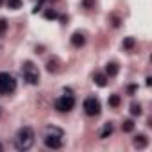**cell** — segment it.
I'll list each match as a JSON object with an SVG mask.
<instances>
[{
    "label": "cell",
    "mask_w": 152,
    "mask_h": 152,
    "mask_svg": "<svg viewBox=\"0 0 152 152\" xmlns=\"http://www.w3.org/2000/svg\"><path fill=\"white\" fill-rule=\"evenodd\" d=\"M111 132H113V124H106L104 129H102V132H100V138H107Z\"/></svg>",
    "instance_id": "12"
},
{
    "label": "cell",
    "mask_w": 152,
    "mask_h": 152,
    "mask_svg": "<svg viewBox=\"0 0 152 152\" xmlns=\"http://www.w3.org/2000/svg\"><path fill=\"white\" fill-rule=\"evenodd\" d=\"M6 29H7V22H6L4 18H0V34H4Z\"/></svg>",
    "instance_id": "17"
},
{
    "label": "cell",
    "mask_w": 152,
    "mask_h": 152,
    "mask_svg": "<svg viewBox=\"0 0 152 152\" xmlns=\"http://www.w3.org/2000/svg\"><path fill=\"white\" fill-rule=\"evenodd\" d=\"M93 81H95V84L97 86H106L107 84V75H104V73H95V77H93Z\"/></svg>",
    "instance_id": "9"
},
{
    "label": "cell",
    "mask_w": 152,
    "mask_h": 152,
    "mask_svg": "<svg viewBox=\"0 0 152 152\" xmlns=\"http://www.w3.org/2000/svg\"><path fill=\"white\" fill-rule=\"evenodd\" d=\"M106 73L109 75V77H115V75L118 73V64L116 63H107L106 64Z\"/></svg>",
    "instance_id": "10"
},
{
    "label": "cell",
    "mask_w": 152,
    "mask_h": 152,
    "mask_svg": "<svg viewBox=\"0 0 152 152\" xmlns=\"http://www.w3.org/2000/svg\"><path fill=\"white\" fill-rule=\"evenodd\" d=\"M2 150H4V147H2V143H0V152H2Z\"/></svg>",
    "instance_id": "21"
},
{
    "label": "cell",
    "mask_w": 152,
    "mask_h": 152,
    "mask_svg": "<svg viewBox=\"0 0 152 152\" xmlns=\"http://www.w3.org/2000/svg\"><path fill=\"white\" fill-rule=\"evenodd\" d=\"M73 106H75V99H73L72 95H63V97H59V99L54 102V107H56L57 111H61V113L72 111Z\"/></svg>",
    "instance_id": "5"
},
{
    "label": "cell",
    "mask_w": 152,
    "mask_h": 152,
    "mask_svg": "<svg viewBox=\"0 0 152 152\" xmlns=\"http://www.w3.org/2000/svg\"><path fill=\"white\" fill-rule=\"evenodd\" d=\"M134 129V122L132 120H124V124H122V131L124 132H131Z\"/></svg>",
    "instance_id": "11"
},
{
    "label": "cell",
    "mask_w": 152,
    "mask_h": 152,
    "mask_svg": "<svg viewBox=\"0 0 152 152\" xmlns=\"http://www.w3.org/2000/svg\"><path fill=\"white\" fill-rule=\"evenodd\" d=\"M70 41H72L73 47H83V45L86 43V36H84L83 32H73L72 38H70Z\"/></svg>",
    "instance_id": "7"
},
{
    "label": "cell",
    "mask_w": 152,
    "mask_h": 152,
    "mask_svg": "<svg viewBox=\"0 0 152 152\" xmlns=\"http://www.w3.org/2000/svg\"><path fill=\"white\" fill-rule=\"evenodd\" d=\"M45 18L54 20V18H57V13H56V11H47V13H45Z\"/></svg>",
    "instance_id": "19"
},
{
    "label": "cell",
    "mask_w": 152,
    "mask_h": 152,
    "mask_svg": "<svg viewBox=\"0 0 152 152\" xmlns=\"http://www.w3.org/2000/svg\"><path fill=\"white\" fill-rule=\"evenodd\" d=\"M63 131L59 127H47L45 132H43V143L48 147V148H61L63 147Z\"/></svg>",
    "instance_id": "2"
},
{
    "label": "cell",
    "mask_w": 152,
    "mask_h": 152,
    "mask_svg": "<svg viewBox=\"0 0 152 152\" xmlns=\"http://www.w3.org/2000/svg\"><path fill=\"white\" fill-rule=\"evenodd\" d=\"M47 70L48 72H57V61H48L47 63Z\"/></svg>",
    "instance_id": "16"
},
{
    "label": "cell",
    "mask_w": 152,
    "mask_h": 152,
    "mask_svg": "<svg viewBox=\"0 0 152 152\" xmlns=\"http://www.w3.org/2000/svg\"><path fill=\"white\" fill-rule=\"evenodd\" d=\"M147 143H148V140H147V136H145V134H138V136L132 140V145H134L136 148H145V147H147Z\"/></svg>",
    "instance_id": "8"
},
{
    "label": "cell",
    "mask_w": 152,
    "mask_h": 152,
    "mask_svg": "<svg viewBox=\"0 0 152 152\" xmlns=\"http://www.w3.org/2000/svg\"><path fill=\"white\" fill-rule=\"evenodd\" d=\"M118 104H120V97H118V95H111V97H109V106L116 107Z\"/></svg>",
    "instance_id": "15"
},
{
    "label": "cell",
    "mask_w": 152,
    "mask_h": 152,
    "mask_svg": "<svg viewBox=\"0 0 152 152\" xmlns=\"http://www.w3.org/2000/svg\"><path fill=\"white\" fill-rule=\"evenodd\" d=\"M83 109L88 116H99L100 115V102L99 99L95 97H88L84 102H83Z\"/></svg>",
    "instance_id": "6"
},
{
    "label": "cell",
    "mask_w": 152,
    "mask_h": 152,
    "mask_svg": "<svg viewBox=\"0 0 152 152\" xmlns=\"http://www.w3.org/2000/svg\"><path fill=\"white\" fill-rule=\"evenodd\" d=\"M124 47H125V48H132V47H134V39H132V38H127V39L124 41Z\"/></svg>",
    "instance_id": "18"
},
{
    "label": "cell",
    "mask_w": 152,
    "mask_h": 152,
    "mask_svg": "<svg viewBox=\"0 0 152 152\" xmlns=\"http://www.w3.org/2000/svg\"><path fill=\"white\" fill-rule=\"evenodd\" d=\"M16 90V79L7 72H0V95H11Z\"/></svg>",
    "instance_id": "4"
},
{
    "label": "cell",
    "mask_w": 152,
    "mask_h": 152,
    "mask_svg": "<svg viewBox=\"0 0 152 152\" xmlns=\"http://www.w3.org/2000/svg\"><path fill=\"white\" fill-rule=\"evenodd\" d=\"M131 115L140 116V115H141V106H140V104H136V102H132V104H131Z\"/></svg>",
    "instance_id": "13"
},
{
    "label": "cell",
    "mask_w": 152,
    "mask_h": 152,
    "mask_svg": "<svg viewBox=\"0 0 152 152\" xmlns=\"http://www.w3.org/2000/svg\"><path fill=\"white\" fill-rule=\"evenodd\" d=\"M22 73H23V79L29 83V84H38L39 83V70L38 66L32 63V61H25L22 64Z\"/></svg>",
    "instance_id": "3"
},
{
    "label": "cell",
    "mask_w": 152,
    "mask_h": 152,
    "mask_svg": "<svg viewBox=\"0 0 152 152\" xmlns=\"http://www.w3.org/2000/svg\"><path fill=\"white\" fill-rule=\"evenodd\" d=\"M7 7L9 9H20L22 7V0H7Z\"/></svg>",
    "instance_id": "14"
},
{
    "label": "cell",
    "mask_w": 152,
    "mask_h": 152,
    "mask_svg": "<svg viewBox=\"0 0 152 152\" xmlns=\"http://www.w3.org/2000/svg\"><path fill=\"white\" fill-rule=\"evenodd\" d=\"M34 131L31 127H20L15 136V147L18 150H29L34 145Z\"/></svg>",
    "instance_id": "1"
},
{
    "label": "cell",
    "mask_w": 152,
    "mask_h": 152,
    "mask_svg": "<svg viewBox=\"0 0 152 152\" xmlns=\"http://www.w3.org/2000/svg\"><path fill=\"white\" fill-rule=\"evenodd\" d=\"M84 6H86V7H90V6H91V0H84Z\"/></svg>",
    "instance_id": "20"
}]
</instances>
